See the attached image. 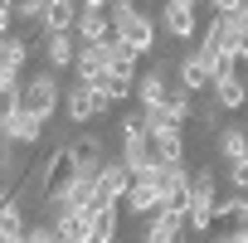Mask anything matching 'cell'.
<instances>
[{
    "instance_id": "28",
    "label": "cell",
    "mask_w": 248,
    "mask_h": 243,
    "mask_svg": "<svg viewBox=\"0 0 248 243\" xmlns=\"http://www.w3.org/2000/svg\"><path fill=\"white\" fill-rule=\"evenodd\" d=\"M204 5H209V10H214V15H233V10H238V5H243V0H204Z\"/></svg>"
},
{
    "instance_id": "5",
    "label": "cell",
    "mask_w": 248,
    "mask_h": 243,
    "mask_svg": "<svg viewBox=\"0 0 248 243\" xmlns=\"http://www.w3.org/2000/svg\"><path fill=\"white\" fill-rule=\"evenodd\" d=\"M161 161H151L141 175H132V185H127V195H122V209L127 214H156V204H161Z\"/></svg>"
},
{
    "instance_id": "8",
    "label": "cell",
    "mask_w": 248,
    "mask_h": 243,
    "mask_svg": "<svg viewBox=\"0 0 248 243\" xmlns=\"http://www.w3.org/2000/svg\"><path fill=\"white\" fill-rule=\"evenodd\" d=\"M73 73L83 88H97L107 78V44H78V59H73Z\"/></svg>"
},
{
    "instance_id": "26",
    "label": "cell",
    "mask_w": 248,
    "mask_h": 243,
    "mask_svg": "<svg viewBox=\"0 0 248 243\" xmlns=\"http://www.w3.org/2000/svg\"><path fill=\"white\" fill-rule=\"evenodd\" d=\"M224 175H229L233 195H243V190H248V161H229V170H224Z\"/></svg>"
},
{
    "instance_id": "33",
    "label": "cell",
    "mask_w": 248,
    "mask_h": 243,
    "mask_svg": "<svg viewBox=\"0 0 248 243\" xmlns=\"http://www.w3.org/2000/svg\"><path fill=\"white\" fill-rule=\"evenodd\" d=\"M161 5H166V0H161Z\"/></svg>"
},
{
    "instance_id": "27",
    "label": "cell",
    "mask_w": 248,
    "mask_h": 243,
    "mask_svg": "<svg viewBox=\"0 0 248 243\" xmlns=\"http://www.w3.org/2000/svg\"><path fill=\"white\" fill-rule=\"evenodd\" d=\"M25 243H59V233H54V224L44 219V224H34V228H25Z\"/></svg>"
},
{
    "instance_id": "4",
    "label": "cell",
    "mask_w": 248,
    "mask_h": 243,
    "mask_svg": "<svg viewBox=\"0 0 248 243\" xmlns=\"http://www.w3.org/2000/svg\"><path fill=\"white\" fill-rule=\"evenodd\" d=\"M122 166H127L132 175H141L156 156H151V137H146V127H141V112H132V117H122Z\"/></svg>"
},
{
    "instance_id": "10",
    "label": "cell",
    "mask_w": 248,
    "mask_h": 243,
    "mask_svg": "<svg viewBox=\"0 0 248 243\" xmlns=\"http://www.w3.org/2000/svg\"><path fill=\"white\" fill-rule=\"evenodd\" d=\"M107 78L137 88V54L122 44V39H107Z\"/></svg>"
},
{
    "instance_id": "12",
    "label": "cell",
    "mask_w": 248,
    "mask_h": 243,
    "mask_svg": "<svg viewBox=\"0 0 248 243\" xmlns=\"http://www.w3.org/2000/svg\"><path fill=\"white\" fill-rule=\"evenodd\" d=\"M73 34H78V44H107V39H112V20H107V10H78Z\"/></svg>"
},
{
    "instance_id": "17",
    "label": "cell",
    "mask_w": 248,
    "mask_h": 243,
    "mask_svg": "<svg viewBox=\"0 0 248 243\" xmlns=\"http://www.w3.org/2000/svg\"><path fill=\"white\" fill-rule=\"evenodd\" d=\"M63 112H68V122H73V127H83V122H93L97 117V107H93V92L78 83L73 92H63Z\"/></svg>"
},
{
    "instance_id": "9",
    "label": "cell",
    "mask_w": 248,
    "mask_h": 243,
    "mask_svg": "<svg viewBox=\"0 0 248 243\" xmlns=\"http://www.w3.org/2000/svg\"><path fill=\"white\" fill-rule=\"evenodd\" d=\"M39 25H44V34H73V25H78V0H44Z\"/></svg>"
},
{
    "instance_id": "14",
    "label": "cell",
    "mask_w": 248,
    "mask_h": 243,
    "mask_svg": "<svg viewBox=\"0 0 248 243\" xmlns=\"http://www.w3.org/2000/svg\"><path fill=\"white\" fill-rule=\"evenodd\" d=\"M209 92H214V107H229V112L248 102V88H243V78H238V68H233V73H219V78L209 83Z\"/></svg>"
},
{
    "instance_id": "13",
    "label": "cell",
    "mask_w": 248,
    "mask_h": 243,
    "mask_svg": "<svg viewBox=\"0 0 248 243\" xmlns=\"http://www.w3.org/2000/svg\"><path fill=\"white\" fill-rule=\"evenodd\" d=\"M73 59H78V34H44V63H49V73L73 68Z\"/></svg>"
},
{
    "instance_id": "22",
    "label": "cell",
    "mask_w": 248,
    "mask_h": 243,
    "mask_svg": "<svg viewBox=\"0 0 248 243\" xmlns=\"http://www.w3.org/2000/svg\"><path fill=\"white\" fill-rule=\"evenodd\" d=\"M180 88H185V92H204V88H209V73H204V63H200L195 54L180 59Z\"/></svg>"
},
{
    "instance_id": "21",
    "label": "cell",
    "mask_w": 248,
    "mask_h": 243,
    "mask_svg": "<svg viewBox=\"0 0 248 243\" xmlns=\"http://www.w3.org/2000/svg\"><path fill=\"white\" fill-rule=\"evenodd\" d=\"M219 156H224V166H229V161H248V132L219 127Z\"/></svg>"
},
{
    "instance_id": "24",
    "label": "cell",
    "mask_w": 248,
    "mask_h": 243,
    "mask_svg": "<svg viewBox=\"0 0 248 243\" xmlns=\"http://www.w3.org/2000/svg\"><path fill=\"white\" fill-rule=\"evenodd\" d=\"M25 59H30V39L10 34V39H5V49H0V63H5L10 73H20V68H25Z\"/></svg>"
},
{
    "instance_id": "29",
    "label": "cell",
    "mask_w": 248,
    "mask_h": 243,
    "mask_svg": "<svg viewBox=\"0 0 248 243\" xmlns=\"http://www.w3.org/2000/svg\"><path fill=\"white\" fill-rule=\"evenodd\" d=\"M219 243H248V224H243V228H229V233H219Z\"/></svg>"
},
{
    "instance_id": "30",
    "label": "cell",
    "mask_w": 248,
    "mask_h": 243,
    "mask_svg": "<svg viewBox=\"0 0 248 243\" xmlns=\"http://www.w3.org/2000/svg\"><path fill=\"white\" fill-rule=\"evenodd\" d=\"M78 10H107V0H78Z\"/></svg>"
},
{
    "instance_id": "16",
    "label": "cell",
    "mask_w": 248,
    "mask_h": 243,
    "mask_svg": "<svg viewBox=\"0 0 248 243\" xmlns=\"http://www.w3.org/2000/svg\"><path fill=\"white\" fill-rule=\"evenodd\" d=\"M185 233V219H170V214H151V224L141 228V243H180Z\"/></svg>"
},
{
    "instance_id": "2",
    "label": "cell",
    "mask_w": 248,
    "mask_h": 243,
    "mask_svg": "<svg viewBox=\"0 0 248 243\" xmlns=\"http://www.w3.org/2000/svg\"><path fill=\"white\" fill-rule=\"evenodd\" d=\"M59 78L54 73H30V78H20V112L25 117H34L39 127H49V117L59 112Z\"/></svg>"
},
{
    "instance_id": "25",
    "label": "cell",
    "mask_w": 248,
    "mask_h": 243,
    "mask_svg": "<svg viewBox=\"0 0 248 243\" xmlns=\"http://www.w3.org/2000/svg\"><path fill=\"white\" fill-rule=\"evenodd\" d=\"M20 112V83L15 88H0V132H5V122Z\"/></svg>"
},
{
    "instance_id": "3",
    "label": "cell",
    "mask_w": 248,
    "mask_h": 243,
    "mask_svg": "<svg viewBox=\"0 0 248 243\" xmlns=\"http://www.w3.org/2000/svg\"><path fill=\"white\" fill-rule=\"evenodd\" d=\"M214 204H219V180H214V170H200V175H190L185 224H190L195 233H204V228H209V219H214Z\"/></svg>"
},
{
    "instance_id": "23",
    "label": "cell",
    "mask_w": 248,
    "mask_h": 243,
    "mask_svg": "<svg viewBox=\"0 0 248 243\" xmlns=\"http://www.w3.org/2000/svg\"><path fill=\"white\" fill-rule=\"evenodd\" d=\"M0 238L25 243V219H20V204H15V199H5V204H0Z\"/></svg>"
},
{
    "instance_id": "6",
    "label": "cell",
    "mask_w": 248,
    "mask_h": 243,
    "mask_svg": "<svg viewBox=\"0 0 248 243\" xmlns=\"http://www.w3.org/2000/svg\"><path fill=\"white\" fill-rule=\"evenodd\" d=\"M185 199H190V170L185 166H166L161 170V204H156V214L185 219Z\"/></svg>"
},
{
    "instance_id": "19",
    "label": "cell",
    "mask_w": 248,
    "mask_h": 243,
    "mask_svg": "<svg viewBox=\"0 0 248 243\" xmlns=\"http://www.w3.org/2000/svg\"><path fill=\"white\" fill-rule=\"evenodd\" d=\"M39 132H44V127H39L34 117H25V112H15V117L5 122V141H10V146H34Z\"/></svg>"
},
{
    "instance_id": "15",
    "label": "cell",
    "mask_w": 248,
    "mask_h": 243,
    "mask_svg": "<svg viewBox=\"0 0 248 243\" xmlns=\"http://www.w3.org/2000/svg\"><path fill=\"white\" fill-rule=\"evenodd\" d=\"M132 92L141 97V112H151V107H161V102H166V92H170V83H166V68H151V73H141Z\"/></svg>"
},
{
    "instance_id": "20",
    "label": "cell",
    "mask_w": 248,
    "mask_h": 243,
    "mask_svg": "<svg viewBox=\"0 0 248 243\" xmlns=\"http://www.w3.org/2000/svg\"><path fill=\"white\" fill-rule=\"evenodd\" d=\"M88 209H93V204H88ZM117 219H122V204L93 209V243H117Z\"/></svg>"
},
{
    "instance_id": "11",
    "label": "cell",
    "mask_w": 248,
    "mask_h": 243,
    "mask_svg": "<svg viewBox=\"0 0 248 243\" xmlns=\"http://www.w3.org/2000/svg\"><path fill=\"white\" fill-rule=\"evenodd\" d=\"M195 15L200 10L180 5V0H166V5H161V25H166L170 39H195Z\"/></svg>"
},
{
    "instance_id": "1",
    "label": "cell",
    "mask_w": 248,
    "mask_h": 243,
    "mask_svg": "<svg viewBox=\"0 0 248 243\" xmlns=\"http://www.w3.org/2000/svg\"><path fill=\"white\" fill-rule=\"evenodd\" d=\"M107 20H112V39H122L137 59L151 54V44H156V20L151 15H141L137 5H107Z\"/></svg>"
},
{
    "instance_id": "18",
    "label": "cell",
    "mask_w": 248,
    "mask_h": 243,
    "mask_svg": "<svg viewBox=\"0 0 248 243\" xmlns=\"http://www.w3.org/2000/svg\"><path fill=\"white\" fill-rule=\"evenodd\" d=\"M68 156H73V170H78V175H97V170H102V151H97V141H93V137L73 141V146H68Z\"/></svg>"
},
{
    "instance_id": "31",
    "label": "cell",
    "mask_w": 248,
    "mask_h": 243,
    "mask_svg": "<svg viewBox=\"0 0 248 243\" xmlns=\"http://www.w3.org/2000/svg\"><path fill=\"white\" fill-rule=\"evenodd\" d=\"M180 5H190V10H200V5H204V0H180Z\"/></svg>"
},
{
    "instance_id": "7",
    "label": "cell",
    "mask_w": 248,
    "mask_h": 243,
    "mask_svg": "<svg viewBox=\"0 0 248 243\" xmlns=\"http://www.w3.org/2000/svg\"><path fill=\"white\" fill-rule=\"evenodd\" d=\"M127 185H132V170L122 166V161H102V170H97V190H93V209H107V204H122V195H127Z\"/></svg>"
},
{
    "instance_id": "32",
    "label": "cell",
    "mask_w": 248,
    "mask_h": 243,
    "mask_svg": "<svg viewBox=\"0 0 248 243\" xmlns=\"http://www.w3.org/2000/svg\"><path fill=\"white\" fill-rule=\"evenodd\" d=\"M107 5H137V0H107Z\"/></svg>"
}]
</instances>
